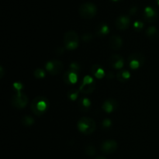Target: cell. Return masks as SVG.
<instances>
[{"label": "cell", "mask_w": 159, "mask_h": 159, "mask_svg": "<svg viewBox=\"0 0 159 159\" xmlns=\"http://www.w3.org/2000/svg\"><path fill=\"white\" fill-rule=\"evenodd\" d=\"M48 107H49V101L43 96H37L34 98L31 102V110L36 116H40L44 114Z\"/></svg>", "instance_id": "cell-1"}, {"label": "cell", "mask_w": 159, "mask_h": 159, "mask_svg": "<svg viewBox=\"0 0 159 159\" xmlns=\"http://www.w3.org/2000/svg\"><path fill=\"white\" fill-rule=\"evenodd\" d=\"M77 127L81 133L85 135H89L96 130V124L92 118L84 116L78 121Z\"/></svg>", "instance_id": "cell-2"}, {"label": "cell", "mask_w": 159, "mask_h": 159, "mask_svg": "<svg viewBox=\"0 0 159 159\" xmlns=\"http://www.w3.org/2000/svg\"><path fill=\"white\" fill-rule=\"evenodd\" d=\"M79 37L75 31L69 30L64 36V44L66 49L69 51L75 50L79 46Z\"/></svg>", "instance_id": "cell-3"}, {"label": "cell", "mask_w": 159, "mask_h": 159, "mask_svg": "<svg viewBox=\"0 0 159 159\" xmlns=\"http://www.w3.org/2000/svg\"><path fill=\"white\" fill-rule=\"evenodd\" d=\"M79 15L84 19L90 20L96 15L97 8L93 3L85 2L80 6L79 9Z\"/></svg>", "instance_id": "cell-4"}, {"label": "cell", "mask_w": 159, "mask_h": 159, "mask_svg": "<svg viewBox=\"0 0 159 159\" xmlns=\"http://www.w3.org/2000/svg\"><path fill=\"white\" fill-rule=\"evenodd\" d=\"M96 84L93 78L90 75H86L83 78L79 87V91L84 94H90L95 90Z\"/></svg>", "instance_id": "cell-5"}, {"label": "cell", "mask_w": 159, "mask_h": 159, "mask_svg": "<svg viewBox=\"0 0 159 159\" xmlns=\"http://www.w3.org/2000/svg\"><path fill=\"white\" fill-rule=\"evenodd\" d=\"M28 103V97L22 92H16L12 97V105L16 109H23Z\"/></svg>", "instance_id": "cell-6"}, {"label": "cell", "mask_w": 159, "mask_h": 159, "mask_svg": "<svg viewBox=\"0 0 159 159\" xmlns=\"http://www.w3.org/2000/svg\"><path fill=\"white\" fill-rule=\"evenodd\" d=\"M64 68V65L59 60H51L49 61L45 65V68L49 73L53 75L60 74Z\"/></svg>", "instance_id": "cell-7"}, {"label": "cell", "mask_w": 159, "mask_h": 159, "mask_svg": "<svg viewBox=\"0 0 159 159\" xmlns=\"http://www.w3.org/2000/svg\"><path fill=\"white\" fill-rule=\"evenodd\" d=\"M129 65L131 69H138L141 68L144 63V57L141 53H134L128 57Z\"/></svg>", "instance_id": "cell-8"}, {"label": "cell", "mask_w": 159, "mask_h": 159, "mask_svg": "<svg viewBox=\"0 0 159 159\" xmlns=\"http://www.w3.org/2000/svg\"><path fill=\"white\" fill-rule=\"evenodd\" d=\"M118 148L117 142L114 140H107L103 141L101 145V151L104 154H112L116 151Z\"/></svg>", "instance_id": "cell-9"}, {"label": "cell", "mask_w": 159, "mask_h": 159, "mask_svg": "<svg viewBox=\"0 0 159 159\" xmlns=\"http://www.w3.org/2000/svg\"><path fill=\"white\" fill-rule=\"evenodd\" d=\"M115 24L117 29L120 30H125L128 29L130 24V19L128 16L121 15L116 18Z\"/></svg>", "instance_id": "cell-10"}, {"label": "cell", "mask_w": 159, "mask_h": 159, "mask_svg": "<svg viewBox=\"0 0 159 159\" xmlns=\"http://www.w3.org/2000/svg\"><path fill=\"white\" fill-rule=\"evenodd\" d=\"M144 18L148 23H153L158 18V12L156 9L151 6H147L144 10Z\"/></svg>", "instance_id": "cell-11"}, {"label": "cell", "mask_w": 159, "mask_h": 159, "mask_svg": "<svg viewBox=\"0 0 159 159\" xmlns=\"http://www.w3.org/2000/svg\"><path fill=\"white\" fill-rule=\"evenodd\" d=\"M109 63L111 67L114 69H121L124 65V60L120 55L113 54L110 57Z\"/></svg>", "instance_id": "cell-12"}, {"label": "cell", "mask_w": 159, "mask_h": 159, "mask_svg": "<svg viewBox=\"0 0 159 159\" xmlns=\"http://www.w3.org/2000/svg\"><path fill=\"white\" fill-rule=\"evenodd\" d=\"M118 103L116 99H108L103 102L102 106V108L106 113H111L116 110Z\"/></svg>", "instance_id": "cell-13"}, {"label": "cell", "mask_w": 159, "mask_h": 159, "mask_svg": "<svg viewBox=\"0 0 159 159\" xmlns=\"http://www.w3.org/2000/svg\"><path fill=\"white\" fill-rule=\"evenodd\" d=\"M63 79L65 83L67 85L75 84L78 82V73L69 70L64 74Z\"/></svg>", "instance_id": "cell-14"}, {"label": "cell", "mask_w": 159, "mask_h": 159, "mask_svg": "<svg viewBox=\"0 0 159 159\" xmlns=\"http://www.w3.org/2000/svg\"><path fill=\"white\" fill-rule=\"evenodd\" d=\"M109 45L110 48H112L114 51H117L121 48L123 46V40L120 36L113 35L112 36L109 40Z\"/></svg>", "instance_id": "cell-15"}, {"label": "cell", "mask_w": 159, "mask_h": 159, "mask_svg": "<svg viewBox=\"0 0 159 159\" xmlns=\"http://www.w3.org/2000/svg\"><path fill=\"white\" fill-rule=\"evenodd\" d=\"M91 72H92V74H93V75H94L95 77L98 79H103L104 76H105V75H106L103 68H102L101 65H97V64L93 65V67H92V69H91Z\"/></svg>", "instance_id": "cell-16"}, {"label": "cell", "mask_w": 159, "mask_h": 159, "mask_svg": "<svg viewBox=\"0 0 159 159\" xmlns=\"http://www.w3.org/2000/svg\"><path fill=\"white\" fill-rule=\"evenodd\" d=\"M146 36L150 39L151 40H157L159 38V32L155 26H149L146 30Z\"/></svg>", "instance_id": "cell-17"}, {"label": "cell", "mask_w": 159, "mask_h": 159, "mask_svg": "<svg viewBox=\"0 0 159 159\" xmlns=\"http://www.w3.org/2000/svg\"><path fill=\"white\" fill-rule=\"evenodd\" d=\"M109 33H110V28H109L108 25L106 23H101L96 29V34L101 37H105Z\"/></svg>", "instance_id": "cell-18"}, {"label": "cell", "mask_w": 159, "mask_h": 159, "mask_svg": "<svg viewBox=\"0 0 159 159\" xmlns=\"http://www.w3.org/2000/svg\"><path fill=\"white\" fill-rule=\"evenodd\" d=\"M117 80L120 82H125L130 79V73L127 70H122L117 73Z\"/></svg>", "instance_id": "cell-19"}, {"label": "cell", "mask_w": 159, "mask_h": 159, "mask_svg": "<svg viewBox=\"0 0 159 159\" xmlns=\"http://www.w3.org/2000/svg\"><path fill=\"white\" fill-rule=\"evenodd\" d=\"M79 106L81 107V110L86 111L91 107V101L88 98H82L79 100Z\"/></svg>", "instance_id": "cell-20"}, {"label": "cell", "mask_w": 159, "mask_h": 159, "mask_svg": "<svg viewBox=\"0 0 159 159\" xmlns=\"http://www.w3.org/2000/svg\"><path fill=\"white\" fill-rule=\"evenodd\" d=\"M34 122H35V120H34V118L31 117L30 116H28V115L23 116L21 120L22 124L25 127H30L34 124Z\"/></svg>", "instance_id": "cell-21"}, {"label": "cell", "mask_w": 159, "mask_h": 159, "mask_svg": "<svg viewBox=\"0 0 159 159\" xmlns=\"http://www.w3.org/2000/svg\"><path fill=\"white\" fill-rule=\"evenodd\" d=\"M79 90L76 89H71L68 92V97L71 99V101H75L78 97H79Z\"/></svg>", "instance_id": "cell-22"}, {"label": "cell", "mask_w": 159, "mask_h": 159, "mask_svg": "<svg viewBox=\"0 0 159 159\" xmlns=\"http://www.w3.org/2000/svg\"><path fill=\"white\" fill-rule=\"evenodd\" d=\"M34 76L37 78V79H43V78L45 77V71H44V70L42 69V68H37L35 71H34Z\"/></svg>", "instance_id": "cell-23"}, {"label": "cell", "mask_w": 159, "mask_h": 159, "mask_svg": "<svg viewBox=\"0 0 159 159\" xmlns=\"http://www.w3.org/2000/svg\"><path fill=\"white\" fill-rule=\"evenodd\" d=\"M85 154L89 156H93V155H96V149L94 146L93 145H88L85 148Z\"/></svg>", "instance_id": "cell-24"}, {"label": "cell", "mask_w": 159, "mask_h": 159, "mask_svg": "<svg viewBox=\"0 0 159 159\" xmlns=\"http://www.w3.org/2000/svg\"><path fill=\"white\" fill-rule=\"evenodd\" d=\"M134 29L137 31H141L144 28V23L141 21L138 20V21L134 22Z\"/></svg>", "instance_id": "cell-25"}, {"label": "cell", "mask_w": 159, "mask_h": 159, "mask_svg": "<svg viewBox=\"0 0 159 159\" xmlns=\"http://www.w3.org/2000/svg\"><path fill=\"white\" fill-rule=\"evenodd\" d=\"M71 71H75V72L79 73V70H80V67H79V64H77L76 62H72V63L70 65V69Z\"/></svg>", "instance_id": "cell-26"}, {"label": "cell", "mask_w": 159, "mask_h": 159, "mask_svg": "<svg viewBox=\"0 0 159 159\" xmlns=\"http://www.w3.org/2000/svg\"><path fill=\"white\" fill-rule=\"evenodd\" d=\"M112 122L110 119H106L102 121V126L104 127V128H109V127H111Z\"/></svg>", "instance_id": "cell-27"}, {"label": "cell", "mask_w": 159, "mask_h": 159, "mask_svg": "<svg viewBox=\"0 0 159 159\" xmlns=\"http://www.w3.org/2000/svg\"><path fill=\"white\" fill-rule=\"evenodd\" d=\"M82 40L85 42H89L93 40V35L91 34H85L82 36Z\"/></svg>", "instance_id": "cell-28"}, {"label": "cell", "mask_w": 159, "mask_h": 159, "mask_svg": "<svg viewBox=\"0 0 159 159\" xmlns=\"http://www.w3.org/2000/svg\"><path fill=\"white\" fill-rule=\"evenodd\" d=\"M13 88L16 90V92H21L20 90L23 89V85L20 82H14Z\"/></svg>", "instance_id": "cell-29"}, {"label": "cell", "mask_w": 159, "mask_h": 159, "mask_svg": "<svg viewBox=\"0 0 159 159\" xmlns=\"http://www.w3.org/2000/svg\"><path fill=\"white\" fill-rule=\"evenodd\" d=\"M137 10H138V8L137 7H132L131 9H130V13L131 14V15H134V14H135V12H137Z\"/></svg>", "instance_id": "cell-30"}, {"label": "cell", "mask_w": 159, "mask_h": 159, "mask_svg": "<svg viewBox=\"0 0 159 159\" xmlns=\"http://www.w3.org/2000/svg\"><path fill=\"white\" fill-rule=\"evenodd\" d=\"M0 71H1V75H0V77L2 78L3 77V75H4V71H3V68H2V67H1V68H0Z\"/></svg>", "instance_id": "cell-31"}, {"label": "cell", "mask_w": 159, "mask_h": 159, "mask_svg": "<svg viewBox=\"0 0 159 159\" xmlns=\"http://www.w3.org/2000/svg\"><path fill=\"white\" fill-rule=\"evenodd\" d=\"M95 159H107V158H104V157H102V156H99V157H97V158H96Z\"/></svg>", "instance_id": "cell-32"}, {"label": "cell", "mask_w": 159, "mask_h": 159, "mask_svg": "<svg viewBox=\"0 0 159 159\" xmlns=\"http://www.w3.org/2000/svg\"><path fill=\"white\" fill-rule=\"evenodd\" d=\"M113 2H118V1H121V0H112Z\"/></svg>", "instance_id": "cell-33"}, {"label": "cell", "mask_w": 159, "mask_h": 159, "mask_svg": "<svg viewBox=\"0 0 159 159\" xmlns=\"http://www.w3.org/2000/svg\"><path fill=\"white\" fill-rule=\"evenodd\" d=\"M157 2H158V4L159 5V0H157Z\"/></svg>", "instance_id": "cell-34"}]
</instances>
